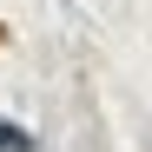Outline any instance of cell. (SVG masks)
<instances>
[{
  "label": "cell",
  "instance_id": "obj_1",
  "mask_svg": "<svg viewBox=\"0 0 152 152\" xmlns=\"http://www.w3.org/2000/svg\"><path fill=\"white\" fill-rule=\"evenodd\" d=\"M0 152H40V139H33L20 119H7V113H0Z\"/></svg>",
  "mask_w": 152,
  "mask_h": 152
},
{
  "label": "cell",
  "instance_id": "obj_2",
  "mask_svg": "<svg viewBox=\"0 0 152 152\" xmlns=\"http://www.w3.org/2000/svg\"><path fill=\"white\" fill-rule=\"evenodd\" d=\"M7 46H20V33H13V20H0V53H7Z\"/></svg>",
  "mask_w": 152,
  "mask_h": 152
}]
</instances>
